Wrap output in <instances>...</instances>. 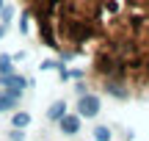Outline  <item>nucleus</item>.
Segmentation results:
<instances>
[{
	"label": "nucleus",
	"instance_id": "obj_1",
	"mask_svg": "<svg viewBox=\"0 0 149 141\" xmlns=\"http://www.w3.org/2000/svg\"><path fill=\"white\" fill-rule=\"evenodd\" d=\"M39 36L122 100H149V0H22Z\"/></svg>",
	"mask_w": 149,
	"mask_h": 141
},
{
	"label": "nucleus",
	"instance_id": "obj_2",
	"mask_svg": "<svg viewBox=\"0 0 149 141\" xmlns=\"http://www.w3.org/2000/svg\"><path fill=\"white\" fill-rule=\"evenodd\" d=\"M77 111H80V116H97V111H100V97H97V94H83V97L77 100Z\"/></svg>",
	"mask_w": 149,
	"mask_h": 141
},
{
	"label": "nucleus",
	"instance_id": "obj_3",
	"mask_svg": "<svg viewBox=\"0 0 149 141\" xmlns=\"http://www.w3.org/2000/svg\"><path fill=\"white\" fill-rule=\"evenodd\" d=\"M0 86H3L8 94L19 97V94H22V89L28 86V80H25V77H19V75H6V77H0Z\"/></svg>",
	"mask_w": 149,
	"mask_h": 141
},
{
	"label": "nucleus",
	"instance_id": "obj_4",
	"mask_svg": "<svg viewBox=\"0 0 149 141\" xmlns=\"http://www.w3.org/2000/svg\"><path fill=\"white\" fill-rule=\"evenodd\" d=\"M58 125H61V130H64L66 136H74V133L80 130V116H74V114H66L64 119L58 122Z\"/></svg>",
	"mask_w": 149,
	"mask_h": 141
},
{
	"label": "nucleus",
	"instance_id": "obj_5",
	"mask_svg": "<svg viewBox=\"0 0 149 141\" xmlns=\"http://www.w3.org/2000/svg\"><path fill=\"white\" fill-rule=\"evenodd\" d=\"M47 116L53 122H61L66 116V103H61V100H58V103H53V105H50V111H47Z\"/></svg>",
	"mask_w": 149,
	"mask_h": 141
},
{
	"label": "nucleus",
	"instance_id": "obj_6",
	"mask_svg": "<svg viewBox=\"0 0 149 141\" xmlns=\"http://www.w3.org/2000/svg\"><path fill=\"white\" fill-rule=\"evenodd\" d=\"M14 105H17V97H14V94L0 91V114H3L6 108H14Z\"/></svg>",
	"mask_w": 149,
	"mask_h": 141
},
{
	"label": "nucleus",
	"instance_id": "obj_7",
	"mask_svg": "<svg viewBox=\"0 0 149 141\" xmlns=\"http://www.w3.org/2000/svg\"><path fill=\"white\" fill-rule=\"evenodd\" d=\"M6 75H14V66H11L8 55H0V77H6Z\"/></svg>",
	"mask_w": 149,
	"mask_h": 141
},
{
	"label": "nucleus",
	"instance_id": "obj_8",
	"mask_svg": "<svg viewBox=\"0 0 149 141\" xmlns=\"http://www.w3.org/2000/svg\"><path fill=\"white\" fill-rule=\"evenodd\" d=\"M11 122H14V127H17V130H22V127H28V125H31V116H28V114H14V119H11Z\"/></svg>",
	"mask_w": 149,
	"mask_h": 141
},
{
	"label": "nucleus",
	"instance_id": "obj_9",
	"mask_svg": "<svg viewBox=\"0 0 149 141\" xmlns=\"http://www.w3.org/2000/svg\"><path fill=\"white\" fill-rule=\"evenodd\" d=\"M94 136L100 138V141H108V136H111V133H108V127H97V130H94Z\"/></svg>",
	"mask_w": 149,
	"mask_h": 141
},
{
	"label": "nucleus",
	"instance_id": "obj_10",
	"mask_svg": "<svg viewBox=\"0 0 149 141\" xmlns=\"http://www.w3.org/2000/svg\"><path fill=\"white\" fill-rule=\"evenodd\" d=\"M0 11H3V0H0Z\"/></svg>",
	"mask_w": 149,
	"mask_h": 141
}]
</instances>
